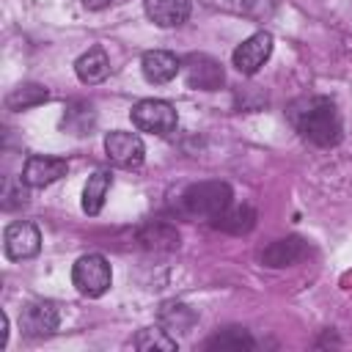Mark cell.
<instances>
[{"label": "cell", "instance_id": "17", "mask_svg": "<svg viewBox=\"0 0 352 352\" xmlns=\"http://www.w3.org/2000/svg\"><path fill=\"white\" fill-rule=\"evenodd\" d=\"M160 324L168 330V333H190L192 324H195V311L184 302H165L162 311H160Z\"/></svg>", "mask_w": 352, "mask_h": 352}, {"label": "cell", "instance_id": "9", "mask_svg": "<svg viewBox=\"0 0 352 352\" xmlns=\"http://www.w3.org/2000/svg\"><path fill=\"white\" fill-rule=\"evenodd\" d=\"M104 151H107L110 162H116L121 168H138L146 157V146H143L140 135L121 132V129H116L104 138Z\"/></svg>", "mask_w": 352, "mask_h": 352}, {"label": "cell", "instance_id": "23", "mask_svg": "<svg viewBox=\"0 0 352 352\" xmlns=\"http://www.w3.org/2000/svg\"><path fill=\"white\" fill-rule=\"evenodd\" d=\"M113 0H82V6L85 8H91V11H99V8H107Z\"/></svg>", "mask_w": 352, "mask_h": 352}, {"label": "cell", "instance_id": "6", "mask_svg": "<svg viewBox=\"0 0 352 352\" xmlns=\"http://www.w3.org/2000/svg\"><path fill=\"white\" fill-rule=\"evenodd\" d=\"M272 55V36L267 30H256L253 36H248L231 55V63L239 74H256L267 58Z\"/></svg>", "mask_w": 352, "mask_h": 352}, {"label": "cell", "instance_id": "12", "mask_svg": "<svg viewBox=\"0 0 352 352\" xmlns=\"http://www.w3.org/2000/svg\"><path fill=\"white\" fill-rule=\"evenodd\" d=\"M146 16L160 28H179L190 16V0H143Z\"/></svg>", "mask_w": 352, "mask_h": 352}, {"label": "cell", "instance_id": "22", "mask_svg": "<svg viewBox=\"0 0 352 352\" xmlns=\"http://www.w3.org/2000/svg\"><path fill=\"white\" fill-rule=\"evenodd\" d=\"M8 344V316L0 314V349Z\"/></svg>", "mask_w": 352, "mask_h": 352}, {"label": "cell", "instance_id": "7", "mask_svg": "<svg viewBox=\"0 0 352 352\" xmlns=\"http://www.w3.org/2000/svg\"><path fill=\"white\" fill-rule=\"evenodd\" d=\"M182 72H184L187 85L195 88V91H217V88L223 85V80H226L223 66H220L214 58L204 55V52L187 55V58L182 60Z\"/></svg>", "mask_w": 352, "mask_h": 352}, {"label": "cell", "instance_id": "8", "mask_svg": "<svg viewBox=\"0 0 352 352\" xmlns=\"http://www.w3.org/2000/svg\"><path fill=\"white\" fill-rule=\"evenodd\" d=\"M58 322H60L58 308H55V302H50V300H33V302H28V305L22 308V314H19V327H22V333H25L28 338L52 336V333L58 330Z\"/></svg>", "mask_w": 352, "mask_h": 352}, {"label": "cell", "instance_id": "10", "mask_svg": "<svg viewBox=\"0 0 352 352\" xmlns=\"http://www.w3.org/2000/svg\"><path fill=\"white\" fill-rule=\"evenodd\" d=\"M69 170V162L60 160V157H28L25 168H22V182L28 187H47L52 182H58L60 176H66Z\"/></svg>", "mask_w": 352, "mask_h": 352}, {"label": "cell", "instance_id": "4", "mask_svg": "<svg viewBox=\"0 0 352 352\" xmlns=\"http://www.w3.org/2000/svg\"><path fill=\"white\" fill-rule=\"evenodd\" d=\"M129 118L140 132H151V135H168L176 129V121H179L173 104L165 99H140L132 107Z\"/></svg>", "mask_w": 352, "mask_h": 352}, {"label": "cell", "instance_id": "14", "mask_svg": "<svg viewBox=\"0 0 352 352\" xmlns=\"http://www.w3.org/2000/svg\"><path fill=\"white\" fill-rule=\"evenodd\" d=\"M305 256V242L300 236H286V239H275L270 248H264L261 261L267 267H289L294 261H300Z\"/></svg>", "mask_w": 352, "mask_h": 352}, {"label": "cell", "instance_id": "20", "mask_svg": "<svg viewBox=\"0 0 352 352\" xmlns=\"http://www.w3.org/2000/svg\"><path fill=\"white\" fill-rule=\"evenodd\" d=\"M253 336L245 330V327H226L220 333H214L209 341H206V349H253Z\"/></svg>", "mask_w": 352, "mask_h": 352}, {"label": "cell", "instance_id": "11", "mask_svg": "<svg viewBox=\"0 0 352 352\" xmlns=\"http://www.w3.org/2000/svg\"><path fill=\"white\" fill-rule=\"evenodd\" d=\"M140 69L148 82L162 85V82H170L182 72V60L168 50H148L140 60Z\"/></svg>", "mask_w": 352, "mask_h": 352}, {"label": "cell", "instance_id": "5", "mask_svg": "<svg viewBox=\"0 0 352 352\" xmlns=\"http://www.w3.org/2000/svg\"><path fill=\"white\" fill-rule=\"evenodd\" d=\"M3 250H6V256L11 261L33 258L41 250V231L30 220L8 223L6 226V234H3Z\"/></svg>", "mask_w": 352, "mask_h": 352}, {"label": "cell", "instance_id": "2", "mask_svg": "<svg viewBox=\"0 0 352 352\" xmlns=\"http://www.w3.org/2000/svg\"><path fill=\"white\" fill-rule=\"evenodd\" d=\"M231 198L234 195H231V187L226 182H198L182 192V206L192 217L214 220L220 212H226L231 206Z\"/></svg>", "mask_w": 352, "mask_h": 352}, {"label": "cell", "instance_id": "19", "mask_svg": "<svg viewBox=\"0 0 352 352\" xmlns=\"http://www.w3.org/2000/svg\"><path fill=\"white\" fill-rule=\"evenodd\" d=\"M50 99V91L44 85H36V82H25L19 88H14L8 96H6V104L8 110H28V107H36L41 102Z\"/></svg>", "mask_w": 352, "mask_h": 352}, {"label": "cell", "instance_id": "15", "mask_svg": "<svg viewBox=\"0 0 352 352\" xmlns=\"http://www.w3.org/2000/svg\"><path fill=\"white\" fill-rule=\"evenodd\" d=\"M110 184H113V176L107 170H96V173L88 176L85 190H82V212L85 214H99L102 212L104 198L110 192Z\"/></svg>", "mask_w": 352, "mask_h": 352}, {"label": "cell", "instance_id": "1", "mask_svg": "<svg viewBox=\"0 0 352 352\" xmlns=\"http://www.w3.org/2000/svg\"><path fill=\"white\" fill-rule=\"evenodd\" d=\"M292 124L316 146H336L341 140V118L327 96H311L292 107Z\"/></svg>", "mask_w": 352, "mask_h": 352}, {"label": "cell", "instance_id": "21", "mask_svg": "<svg viewBox=\"0 0 352 352\" xmlns=\"http://www.w3.org/2000/svg\"><path fill=\"white\" fill-rule=\"evenodd\" d=\"M148 248H160V242H165L168 248H179V234L168 226H154V228H146L143 236H140Z\"/></svg>", "mask_w": 352, "mask_h": 352}, {"label": "cell", "instance_id": "18", "mask_svg": "<svg viewBox=\"0 0 352 352\" xmlns=\"http://www.w3.org/2000/svg\"><path fill=\"white\" fill-rule=\"evenodd\" d=\"M132 344L140 352H176V338L165 327H146L135 336Z\"/></svg>", "mask_w": 352, "mask_h": 352}, {"label": "cell", "instance_id": "16", "mask_svg": "<svg viewBox=\"0 0 352 352\" xmlns=\"http://www.w3.org/2000/svg\"><path fill=\"white\" fill-rule=\"evenodd\" d=\"M212 226L226 234H248L256 226V212L250 206H228L212 220Z\"/></svg>", "mask_w": 352, "mask_h": 352}, {"label": "cell", "instance_id": "13", "mask_svg": "<svg viewBox=\"0 0 352 352\" xmlns=\"http://www.w3.org/2000/svg\"><path fill=\"white\" fill-rule=\"evenodd\" d=\"M74 72H77L80 82L96 85V82H102V80L110 74V58H107V52H104L102 47H91L88 52H82V55L77 58Z\"/></svg>", "mask_w": 352, "mask_h": 352}, {"label": "cell", "instance_id": "3", "mask_svg": "<svg viewBox=\"0 0 352 352\" xmlns=\"http://www.w3.org/2000/svg\"><path fill=\"white\" fill-rule=\"evenodd\" d=\"M110 280H113V272L102 253L80 256L72 267V283L85 297H102L110 289Z\"/></svg>", "mask_w": 352, "mask_h": 352}]
</instances>
